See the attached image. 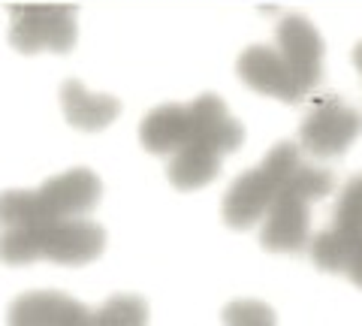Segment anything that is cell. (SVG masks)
Returning <instances> with one entry per match:
<instances>
[{
	"label": "cell",
	"mask_w": 362,
	"mask_h": 326,
	"mask_svg": "<svg viewBox=\"0 0 362 326\" xmlns=\"http://www.w3.org/2000/svg\"><path fill=\"white\" fill-rule=\"evenodd\" d=\"M106 248V230L88 218L33 223L0 233V263L28 266L49 260L58 266H88Z\"/></svg>",
	"instance_id": "7a4b0ae2"
},
{
	"label": "cell",
	"mask_w": 362,
	"mask_h": 326,
	"mask_svg": "<svg viewBox=\"0 0 362 326\" xmlns=\"http://www.w3.org/2000/svg\"><path fill=\"white\" fill-rule=\"evenodd\" d=\"M61 109H64V118L85 133L106 130L121 115V103L115 97L90 94L85 91V85L78 78H66L61 85Z\"/></svg>",
	"instance_id": "4fadbf2b"
},
{
	"label": "cell",
	"mask_w": 362,
	"mask_h": 326,
	"mask_svg": "<svg viewBox=\"0 0 362 326\" xmlns=\"http://www.w3.org/2000/svg\"><path fill=\"white\" fill-rule=\"evenodd\" d=\"M341 275H347L354 284L362 290V235L356 239V245L350 248V254H347V263H344V272Z\"/></svg>",
	"instance_id": "2e32d148"
},
{
	"label": "cell",
	"mask_w": 362,
	"mask_h": 326,
	"mask_svg": "<svg viewBox=\"0 0 362 326\" xmlns=\"http://www.w3.org/2000/svg\"><path fill=\"white\" fill-rule=\"evenodd\" d=\"M362 133V112L341 100H323L305 115L299 127V145L314 157L344 154Z\"/></svg>",
	"instance_id": "9c48e42d"
},
{
	"label": "cell",
	"mask_w": 362,
	"mask_h": 326,
	"mask_svg": "<svg viewBox=\"0 0 362 326\" xmlns=\"http://www.w3.org/2000/svg\"><path fill=\"white\" fill-rule=\"evenodd\" d=\"M90 311L85 302H78L58 290H33L13 299L6 311L9 326H90Z\"/></svg>",
	"instance_id": "8fae6325"
},
{
	"label": "cell",
	"mask_w": 362,
	"mask_h": 326,
	"mask_svg": "<svg viewBox=\"0 0 362 326\" xmlns=\"http://www.w3.org/2000/svg\"><path fill=\"white\" fill-rule=\"evenodd\" d=\"M90 326H148V305L133 293H118L94 311Z\"/></svg>",
	"instance_id": "5bb4252c"
},
{
	"label": "cell",
	"mask_w": 362,
	"mask_h": 326,
	"mask_svg": "<svg viewBox=\"0 0 362 326\" xmlns=\"http://www.w3.org/2000/svg\"><path fill=\"white\" fill-rule=\"evenodd\" d=\"M239 76L247 88H254L257 94H266V97H275L281 103H296L305 94L311 91L308 82L296 73L284 52L278 46H251L242 52L239 58Z\"/></svg>",
	"instance_id": "30bf717a"
},
{
	"label": "cell",
	"mask_w": 362,
	"mask_h": 326,
	"mask_svg": "<svg viewBox=\"0 0 362 326\" xmlns=\"http://www.w3.org/2000/svg\"><path fill=\"white\" fill-rule=\"evenodd\" d=\"M275 46L284 52V58L296 66V73L314 88L323 73V40L317 28L305 16H287L278 25V42Z\"/></svg>",
	"instance_id": "7c38bea8"
},
{
	"label": "cell",
	"mask_w": 362,
	"mask_h": 326,
	"mask_svg": "<svg viewBox=\"0 0 362 326\" xmlns=\"http://www.w3.org/2000/svg\"><path fill=\"white\" fill-rule=\"evenodd\" d=\"M362 235V175H354L344 185L338 206L332 211V227L317 233L308 242L314 263L323 272H344L347 254Z\"/></svg>",
	"instance_id": "ba28073f"
},
{
	"label": "cell",
	"mask_w": 362,
	"mask_h": 326,
	"mask_svg": "<svg viewBox=\"0 0 362 326\" xmlns=\"http://www.w3.org/2000/svg\"><path fill=\"white\" fill-rule=\"evenodd\" d=\"M76 37L73 4H9V46L16 52L64 54L76 46Z\"/></svg>",
	"instance_id": "8992f818"
},
{
	"label": "cell",
	"mask_w": 362,
	"mask_h": 326,
	"mask_svg": "<svg viewBox=\"0 0 362 326\" xmlns=\"http://www.w3.org/2000/svg\"><path fill=\"white\" fill-rule=\"evenodd\" d=\"M302 166V154L296 142H278L266 154V161L254 170L242 173L230 185L223 197V221L233 230H251L254 223L266 218L269 206L278 199L281 187L290 182V175Z\"/></svg>",
	"instance_id": "277c9868"
},
{
	"label": "cell",
	"mask_w": 362,
	"mask_h": 326,
	"mask_svg": "<svg viewBox=\"0 0 362 326\" xmlns=\"http://www.w3.org/2000/svg\"><path fill=\"white\" fill-rule=\"evenodd\" d=\"M354 64L359 66V73H362V42H359V46L354 49Z\"/></svg>",
	"instance_id": "e0dca14e"
},
{
	"label": "cell",
	"mask_w": 362,
	"mask_h": 326,
	"mask_svg": "<svg viewBox=\"0 0 362 326\" xmlns=\"http://www.w3.org/2000/svg\"><path fill=\"white\" fill-rule=\"evenodd\" d=\"M100 194H103V185H100L97 173L76 166L33 190H4L0 194V227L13 230L88 218V211L100 202Z\"/></svg>",
	"instance_id": "6da1fadb"
},
{
	"label": "cell",
	"mask_w": 362,
	"mask_h": 326,
	"mask_svg": "<svg viewBox=\"0 0 362 326\" xmlns=\"http://www.w3.org/2000/svg\"><path fill=\"white\" fill-rule=\"evenodd\" d=\"M335 178L329 170L299 166L290 182L281 187L278 199L269 206L266 218L259 221V242L272 254H296L311 242V202L332 194Z\"/></svg>",
	"instance_id": "3957f363"
},
{
	"label": "cell",
	"mask_w": 362,
	"mask_h": 326,
	"mask_svg": "<svg viewBox=\"0 0 362 326\" xmlns=\"http://www.w3.org/2000/svg\"><path fill=\"white\" fill-rule=\"evenodd\" d=\"M223 323L226 326H278L275 311H272L266 302L257 299H235L223 308Z\"/></svg>",
	"instance_id": "9a60e30c"
},
{
	"label": "cell",
	"mask_w": 362,
	"mask_h": 326,
	"mask_svg": "<svg viewBox=\"0 0 362 326\" xmlns=\"http://www.w3.org/2000/svg\"><path fill=\"white\" fill-rule=\"evenodd\" d=\"M226 106L221 97L202 94L194 103H166L151 109L142 118L139 139L151 154H169L181 151L185 145L197 136L202 127H209L214 118L223 115Z\"/></svg>",
	"instance_id": "52a82bcc"
},
{
	"label": "cell",
	"mask_w": 362,
	"mask_h": 326,
	"mask_svg": "<svg viewBox=\"0 0 362 326\" xmlns=\"http://www.w3.org/2000/svg\"><path fill=\"white\" fill-rule=\"evenodd\" d=\"M245 142V130L230 112H223L211 121L209 127H202L185 149L169 157V182L178 190H199L211 185L221 173L223 157L235 151Z\"/></svg>",
	"instance_id": "5b68a950"
}]
</instances>
